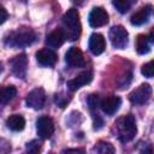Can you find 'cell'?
<instances>
[{
  "mask_svg": "<svg viewBox=\"0 0 154 154\" xmlns=\"http://www.w3.org/2000/svg\"><path fill=\"white\" fill-rule=\"evenodd\" d=\"M63 25H64V34L66 38L75 41L79 37L81 34V22H79V13L76 8H70L63 16Z\"/></svg>",
  "mask_w": 154,
  "mask_h": 154,
  "instance_id": "cell-1",
  "label": "cell"
},
{
  "mask_svg": "<svg viewBox=\"0 0 154 154\" xmlns=\"http://www.w3.org/2000/svg\"><path fill=\"white\" fill-rule=\"evenodd\" d=\"M137 132L136 126V119L132 114H128L118 119L117 122V136L120 142L125 143L131 141Z\"/></svg>",
  "mask_w": 154,
  "mask_h": 154,
  "instance_id": "cell-2",
  "label": "cell"
},
{
  "mask_svg": "<svg viewBox=\"0 0 154 154\" xmlns=\"http://www.w3.org/2000/svg\"><path fill=\"white\" fill-rule=\"evenodd\" d=\"M36 38V34L30 28H18L16 31L11 32L5 40L6 45L12 47H26L31 45Z\"/></svg>",
  "mask_w": 154,
  "mask_h": 154,
  "instance_id": "cell-3",
  "label": "cell"
},
{
  "mask_svg": "<svg viewBox=\"0 0 154 154\" xmlns=\"http://www.w3.org/2000/svg\"><path fill=\"white\" fill-rule=\"evenodd\" d=\"M109 40H111V43L114 48H118V49H123L126 47L128 45V41H129V34L126 31V29L122 25H114L109 30Z\"/></svg>",
  "mask_w": 154,
  "mask_h": 154,
  "instance_id": "cell-4",
  "label": "cell"
},
{
  "mask_svg": "<svg viewBox=\"0 0 154 154\" xmlns=\"http://www.w3.org/2000/svg\"><path fill=\"white\" fill-rule=\"evenodd\" d=\"M36 131L41 138H49L54 132V123L51 117L42 116L36 122Z\"/></svg>",
  "mask_w": 154,
  "mask_h": 154,
  "instance_id": "cell-5",
  "label": "cell"
},
{
  "mask_svg": "<svg viewBox=\"0 0 154 154\" xmlns=\"http://www.w3.org/2000/svg\"><path fill=\"white\" fill-rule=\"evenodd\" d=\"M152 95V88L149 84H141L138 88H136L129 96L130 101L134 105H143L146 103Z\"/></svg>",
  "mask_w": 154,
  "mask_h": 154,
  "instance_id": "cell-6",
  "label": "cell"
},
{
  "mask_svg": "<svg viewBox=\"0 0 154 154\" xmlns=\"http://www.w3.org/2000/svg\"><path fill=\"white\" fill-rule=\"evenodd\" d=\"M46 101V94L42 88H35L32 89L28 96H26V105L28 107H31L34 109H41Z\"/></svg>",
  "mask_w": 154,
  "mask_h": 154,
  "instance_id": "cell-7",
  "label": "cell"
},
{
  "mask_svg": "<svg viewBox=\"0 0 154 154\" xmlns=\"http://www.w3.org/2000/svg\"><path fill=\"white\" fill-rule=\"evenodd\" d=\"M89 24L93 28L103 26L108 22V13L102 7H94L89 13Z\"/></svg>",
  "mask_w": 154,
  "mask_h": 154,
  "instance_id": "cell-8",
  "label": "cell"
},
{
  "mask_svg": "<svg viewBox=\"0 0 154 154\" xmlns=\"http://www.w3.org/2000/svg\"><path fill=\"white\" fill-rule=\"evenodd\" d=\"M65 61L71 67H83L85 65L83 53L77 47H71L65 54Z\"/></svg>",
  "mask_w": 154,
  "mask_h": 154,
  "instance_id": "cell-9",
  "label": "cell"
},
{
  "mask_svg": "<svg viewBox=\"0 0 154 154\" xmlns=\"http://www.w3.org/2000/svg\"><path fill=\"white\" fill-rule=\"evenodd\" d=\"M120 105H122V99L119 96H116V95H109V96L105 97L100 103L102 112L106 113L107 116L114 114L119 109Z\"/></svg>",
  "mask_w": 154,
  "mask_h": 154,
  "instance_id": "cell-10",
  "label": "cell"
},
{
  "mask_svg": "<svg viewBox=\"0 0 154 154\" xmlns=\"http://www.w3.org/2000/svg\"><path fill=\"white\" fill-rule=\"evenodd\" d=\"M11 66H12V72L18 77V78H24L26 73V67H28V59L25 54H19L14 57L11 60Z\"/></svg>",
  "mask_w": 154,
  "mask_h": 154,
  "instance_id": "cell-11",
  "label": "cell"
},
{
  "mask_svg": "<svg viewBox=\"0 0 154 154\" xmlns=\"http://www.w3.org/2000/svg\"><path fill=\"white\" fill-rule=\"evenodd\" d=\"M91 79H93V73L90 71H83V72L78 73L75 78L67 81V88L71 91H75L77 89H79L81 87L89 84L91 82Z\"/></svg>",
  "mask_w": 154,
  "mask_h": 154,
  "instance_id": "cell-12",
  "label": "cell"
},
{
  "mask_svg": "<svg viewBox=\"0 0 154 154\" xmlns=\"http://www.w3.org/2000/svg\"><path fill=\"white\" fill-rule=\"evenodd\" d=\"M57 59H58L57 53L53 49L42 48L36 52V60L38 64H41L43 66H53L55 64Z\"/></svg>",
  "mask_w": 154,
  "mask_h": 154,
  "instance_id": "cell-13",
  "label": "cell"
},
{
  "mask_svg": "<svg viewBox=\"0 0 154 154\" xmlns=\"http://www.w3.org/2000/svg\"><path fill=\"white\" fill-rule=\"evenodd\" d=\"M105 48H106L105 37L101 34H97V32L91 34L90 37H89V51L94 55H99L105 51Z\"/></svg>",
  "mask_w": 154,
  "mask_h": 154,
  "instance_id": "cell-14",
  "label": "cell"
},
{
  "mask_svg": "<svg viewBox=\"0 0 154 154\" xmlns=\"http://www.w3.org/2000/svg\"><path fill=\"white\" fill-rule=\"evenodd\" d=\"M65 40H66V36H65L63 29H54L53 31H51L47 35L46 43L49 47V49L51 48H59L60 46H63Z\"/></svg>",
  "mask_w": 154,
  "mask_h": 154,
  "instance_id": "cell-15",
  "label": "cell"
},
{
  "mask_svg": "<svg viewBox=\"0 0 154 154\" xmlns=\"http://www.w3.org/2000/svg\"><path fill=\"white\" fill-rule=\"evenodd\" d=\"M150 13H152V6L150 5L141 7L138 11H136L131 16V24L132 25H142V24H144L149 19Z\"/></svg>",
  "mask_w": 154,
  "mask_h": 154,
  "instance_id": "cell-16",
  "label": "cell"
},
{
  "mask_svg": "<svg viewBox=\"0 0 154 154\" xmlns=\"http://www.w3.org/2000/svg\"><path fill=\"white\" fill-rule=\"evenodd\" d=\"M6 125L12 131H22L25 126V119L20 114H12L7 118Z\"/></svg>",
  "mask_w": 154,
  "mask_h": 154,
  "instance_id": "cell-17",
  "label": "cell"
},
{
  "mask_svg": "<svg viewBox=\"0 0 154 154\" xmlns=\"http://www.w3.org/2000/svg\"><path fill=\"white\" fill-rule=\"evenodd\" d=\"M150 40L147 35H138L136 38V51L138 54H147L150 51Z\"/></svg>",
  "mask_w": 154,
  "mask_h": 154,
  "instance_id": "cell-18",
  "label": "cell"
},
{
  "mask_svg": "<svg viewBox=\"0 0 154 154\" xmlns=\"http://www.w3.org/2000/svg\"><path fill=\"white\" fill-rule=\"evenodd\" d=\"M17 94V90L13 85H4L0 87V105L7 103L11 101Z\"/></svg>",
  "mask_w": 154,
  "mask_h": 154,
  "instance_id": "cell-19",
  "label": "cell"
},
{
  "mask_svg": "<svg viewBox=\"0 0 154 154\" xmlns=\"http://www.w3.org/2000/svg\"><path fill=\"white\" fill-rule=\"evenodd\" d=\"M94 150L95 154H116V149L109 142H99Z\"/></svg>",
  "mask_w": 154,
  "mask_h": 154,
  "instance_id": "cell-20",
  "label": "cell"
},
{
  "mask_svg": "<svg viewBox=\"0 0 154 154\" xmlns=\"http://www.w3.org/2000/svg\"><path fill=\"white\" fill-rule=\"evenodd\" d=\"M112 5L118 10L119 13H126L130 10L132 2L129 1V0H114L112 2Z\"/></svg>",
  "mask_w": 154,
  "mask_h": 154,
  "instance_id": "cell-21",
  "label": "cell"
},
{
  "mask_svg": "<svg viewBox=\"0 0 154 154\" xmlns=\"http://www.w3.org/2000/svg\"><path fill=\"white\" fill-rule=\"evenodd\" d=\"M141 72H142V75L144 77L150 78L153 76V73H154V63L153 61H149V63L144 64L142 66V69H141Z\"/></svg>",
  "mask_w": 154,
  "mask_h": 154,
  "instance_id": "cell-22",
  "label": "cell"
},
{
  "mask_svg": "<svg viewBox=\"0 0 154 154\" xmlns=\"http://www.w3.org/2000/svg\"><path fill=\"white\" fill-rule=\"evenodd\" d=\"M40 152V143L37 141H31L26 146V154H38Z\"/></svg>",
  "mask_w": 154,
  "mask_h": 154,
  "instance_id": "cell-23",
  "label": "cell"
},
{
  "mask_svg": "<svg viewBox=\"0 0 154 154\" xmlns=\"http://www.w3.org/2000/svg\"><path fill=\"white\" fill-rule=\"evenodd\" d=\"M88 103H89V107H90L91 109L95 108V107L99 105V95H96V94L90 95L89 99H88Z\"/></svg>",
  "mask_w": 154,
  "mask_h": 154,
  "instance_id": "cell-24",
  "label": "cell"
},
{
  "mask_svg": "<svg viewBox=\"0 0 154 154\" xmlns=\"http://www.w3.org/2000/svg\"><path fill=\"white\" fill-rule=\"evenodd\" d=\"M7 17H8V13H7L6 8L0 4V24L5 23L6 19H7Z\"/></svg>",
  "mask_w": 154,
  "mask_h": 154,
  "instance_id": "cell-25",
  "label": "cell"
},
{
  "mask_svg": "<svg viewBox=\"0 0 154 154\" xmlns=\"http://www.w3.org/2000/svg\"><path fill=\"white\" fill-rule=\"evenodd\" d=\"M67 99L66 97H64V96H61V95H55V102L60 106V107H65V105L67 103Z\"/></svg>",
  "mask_w": 154,
  "mask_h": 154,
  "instance_id": "cell-26",
  "label": "cell"
},
{
  "mask_svg": "<svg viewBox=\"0 0 154 154\" xmlns=\"http://www.w3.org/2000/svg\"><path fill=\"white\" fill-rule=\"evenodd\" d=\"M65 154H85L82 149H69L67 152H65Z\"/></svg>",
  "mask_w": 154,
  "mask_h": 154,
  "instance_id": "cell-27",
  "label": "cell"
},
{
  "mask_svg": "<svg viewBox=\"0 0 154 154\" xmlns=\"http://www.w3.org/2000/svg\"><path fill=\"white\" fill-rule=\"evenodd\" d=\"M141 154H152V148H150V147L144 148V149L141 152Z\"/></svg>",
  "mask_w": 154,
  "mask_h": 154,
  "instance_id": "cell-28",
  "label": "cell"
},
{
  "mask_svg": "<svg viewBox=\"0 0 154 154\" xmlns=\"http://www.w3.org/2000/svg\"><path fill=\"white\" fill-rule=\"evenodd\" d=\"M8 153V148H6L5 150H2V149H0V154H7Z\"/></svg>",
  "mask_w": 154,
  "mask_h": 154,
  "instance_id": "cell-29",
  "label": "cell"
},
{
  "mask_svg": "<svg viewBox=\"0 0 154 154\" xmlns=\"http://www.w3.org/2000/svg\"><path fill=\"white\" fill-rule=\"evenodd\" d=\"M0 72H1V66H0Z\"/></svg>",
  "mask_w": 154,
  "mask_h": 154,
  "instance_id": "cell-30",
  "label": "cell"
}]
</instances>
